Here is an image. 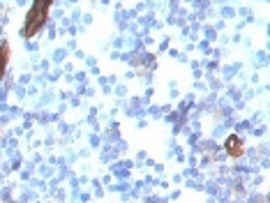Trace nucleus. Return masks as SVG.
Wrapping results in <instances>:
<instances>
[{"label":"nucleus","instance_id":"nucleus-1","mask_svg":"<svg viewBox=\"0 0 270 203\" xmlns=\"http://www.w3.org/2000/svg\"><path fill=\"white\" fill-rule=\"evenodd\" d=\"M49 7H51L49 0H35L33 10H30L28 16H25V25H23V35L25 37H33V35H37V33H40V28L46 23Z\"/></svg>","mask_w":270,"mask_h":203},{"label":"nucleus","instance_id":"nucleus-2","mask_svg":"<svg viewBox=\"0 0 270 203\" xmlns=\"http://www.w3.org/2000/svg\"><path fill=\"white\" fill-rule=\"evenodd\" d=\"M7 63H10V46H7V42H3V44H0V79L5 76Z\"/></svg>","mask_w":270,"mask_h":203},{"label":"nucleus","instance_id":"nucleus-3","mask_svg":"<svg viewBox=\"0 0 270 203\" xmlns=\"http://www.w3.org/2000/svg\"><path fill=\"white\" fill-rule=\"evenodd\" d=\"M226 150H229L231 157H238V155L243 153V141H240L238 136H231V139L226 141Z\"/></svg>","mask_w":270,"mask_h":203}]
</instances>
